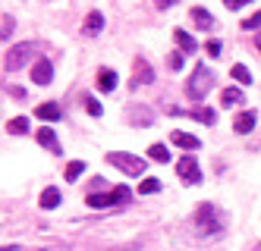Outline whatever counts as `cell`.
Wrapping results in <instances>:
<instances>
[{
  "label": "cell",
  "instance_id": "cell-9",
  "mask_svg": "<svg viewBox=\"0 0 261 251\" xmlns=\"http://www.w3.org/2000/svg\"><path fill=\"white\" fill-rule=\"evenodd\" d=\"M189 16H192V22H195V25H198L201 32H211V29L217 25V19H214V16H211L208 10H201V7H195V10H192Z\"/></svg>",
  "mask_w": 261,
  "mask_h": 251
},
{
  "label": "cell",
  "instance_id": "cell-6",
  "mask_svg": "<svg viewBox=\"0 0 261 251\" xmlns=\"http://www.w3.org/2000/svg\"><path fill=\"white\" fill-rule=\"evenodd\" d=\"M176 173L179 176L189 182V185H198L201 182V173H198V163H195V157H189V154H186V157L176 163Z\"/></svg>",
  "mask_w": 261,
  "mask_h": 251
},
{
  "label": "cell",
  "instance_id": "cell-27",
  "mask_svg": "<svg viewBox=\"0 0 261 251\" xmlns=\"http://www.w3.org/2000/svg\"><path fill=\"white\" fill-rule=\"evenodd\" d=\"M16 29V22H13V16L10 13H4V29H0V38H4V41H10V32Z\"/></svg>",
  "mask_w": 261,
  "mask_h": 251
},
{
  "label": "cell",
  "instance_id": "cell-12",
  "mask_svg": "<svg viewBox=\"0 0 261 251\" xmlns=\"http://www.w3.org/2000/svg\"><path fill=\"white\" fill-rule=\"evenodd\" d=\"M60 117H63V110H60V104H54V101H47V104H41V107H38V120L57 123Z\"/></svg>",
  "mask_w": 261,
  "mask_h": 251
},
{
  "label": "cell",
  "instance_id": "cell-25",
  "mask_svg": "<svg viewBox=\"0 0 261 251\" xmlns=\"http://www.w3.org/2000/svg\"><path fill=\"white\" fill-rule=\"evenodd\" d=\"M110 198H114V204H129V198H133V191H129L126 185H117L114 191H110Z\"/></svg>",
  "mask_w": 261,
  "mask_h": 251
},
{
  "label": "cell",
  "instance_id": "cell-1",
  "mask_svg": "<svg viewBox=\"0 0 261 251\" xmlns=\"http://www.w3.org/2000/svg\"><path fill=\"white\" fill-rule=\"evenodd\" d=\"M192 226H195V233L198 236H217L220 229H223V217H220V210L214 204H198L195 210V217H192Z\"/></svg>",
  "mask_w": 261,
  "mask_h": 251
},
{
  "label": "cell",
  "instance_id": "cell-21",
  "mask_svg": "<svg viewBox=\"0 0 261 251\" xmlns=\"http://www.w3.org/2000/svg\"><path fill=\"white\" fill-rule=\"evenodd\" d=\"M85 201H88V207H98V210H101V207H114V198H110V191H107V195H88Z\"/></svg>",
  "mask_w": 261,
  "mask_h": 251
},
{
  "label": "cell",
  "instance_id": "cell-34",
  "mask_svg": "<svg viewBox=\"0 0 261 251\" xmlns=\"http://www.w3.org/2000/svg\"><path fill=\"white\" fill-rule=\"evenodd\" d=\"M170 4H173V0H154V7H161V10H167Z\"/></svg>",
  "mask_w": 261,
  "mask_h": 251
},
{
  "label": "cell",
  "instance_id": "cell-8",
  "mask_svg": "<svg viewBox=\"0 0 261 251\" xmlns=\"http://www.w3.org/2000/svg\"><path fill=\"white\" fill-rule=\"evenodd\" d=\"M255 120H258V113H255V110H242L239 117L233 120V129H236L239 135H249V132L255 129Z\"/></svg>",
  "mask_w": 261,
  "mask_h": 251
},
{
  "label": "cell",
  "instance_id": "cell-36",
  "mask_svg": "<svg viewBox=\"0 0 261 251\" xmlns=\"http://www.w3.org/2000/svg\"><path fill=\"white\" fill-rule=\"evenodd\" d=\"M41 251H57V248H41Z\"/></svg>",
  "mask_w": 261,
  "mask_h": 251
},
{
  "label": "cell",
  "instance_id": "cell-29",
  "mask_svg": "<svg viewBox=\"0 0 261 251\" xmlns=\"http://www.w3.org/2000/svg\"><path fill=\"white\" fill-rule=\"evenodd\" d=\"M242 29L246 32H255V29H261V13H255V16H249L246 22H242Z\"/></svg>",
  "mask_w": 261,
  "mask_h": 251
},
{
  "label": "cell",
  "instance_id": "cell-15",
  "mask_svg": "<svg viewBox=\"0 0 261 251\" xmlns=\"http://www.w3.org/2000/svg\"><path fill=\"white\" fill-rule=\"evenodd\" d=\"M173 38H176V44H179V50H182V53H192V50L198 47V44H195V38H192L189 32H182V29H176V32H173Z\"/></svg>",
  "mask_w": 261,
  "mask_h": 251
},
{
  "label": "cell",
  "instance_id": "cell-16",
  "mask_svg": "<svg viewBox=\"0 0 261 251\" xmlns=\"http://www.w3.org/2000/svg\"><path fill=\"white\" fill-rule=\"evenodd\" d=\"M38 204H41L44 210H54V207H57V204H60V191H57V188H54V185H47V188L41 191V201H38Z\"/></svg>",
  "mask_w": 261,
  "mask_h": 251
},
{
  "label": "cell",
  "instance_id": "cell-11",
  "mask_svg": "<svg viewBox=\"0 0 261 251\" xmlns=\"http://www.w3.org/2000/svg\"><path fill=\"white\" fill-rule=\"evenodd\" d=\"M101 29H104V16H101L98 10H91V13L85 16V25H82V32H85V35H98Z\"/></svg>",
  "mask_w": 261,
  "mask_h": 251
},
{
  "label": "cell",
  "instance_id": "cell-2",
  "mask_svg": "<svg viewBox=\"0 0 261 251\" xmlns=\"http://www.w3.org/2000/svg\"><path fill=\"white\" fill-rule=\"evenodd\" d=\"M211 85H214V75H211V69L204 66V63H198V66L192 69V75H189V82H186V94H189L192 101H201L204 94L211 91Z\"/></svg>",
  "mask_w": 261,
  "mask_h": 251
},
{
  "label": "cell",
  "instance_id": "cell-24",
  "mask_svg": "<svg viewBox=\"0 0 261 251\" xmlns=\"http://www.w3.org/2000/svg\"><path fill=\"white\" fill-rule=\"evenodd\" d=\"M82 173H85V163H82V160H72V163L66 166V182H76Z\"/></svg>",
  "mask_w": 261,
  "mask_h": 251
},
{
  "label": "cell",
  "instance_id": "cell-33",
  "mask_svg": "<svg viewBox=\"0 0 261 251\" xmlns=\"http://www.w3.org/2000/svg\"><path fill=\"white\" fill-rule=\"evenodd\" d=\"M7 94H13V98H22V94H25V91H22V88H16V85H13V88H7Z\"/></svg>",
  "mask_w": 261,
  "mask_h": 251
},
{
  "label": "cell",
  "instance_id": "cell-20",
  "mask_svg": "<svg viewBox=\"0 0 261 251\" xmlns=\"http://www.w3.org/2000/svg\"><path fill=\"white\" fill-rule=\"evenodd\" d=\"M7 132H10V135H25V132H29V120H25V117L10 120V123H7Z\"/></svg>",
  "mask_w": 261,
  "mask_h": 251
},
{
  "label": "cell",
  "instance_id": "cell-14",
  "mask_svg": "<svg viewBox=\"0 0 261 251\" xmlns=\"http://www.w3.org/2000/svg\"><path fill=\"white\" fill-rule=\"evenodd\" d=\"M117 85H120V79H117L114 69H101V72H98V88H101V91H114Z\"/></svg>",
  "mask_w": 261,
  "mask_h": 251
},
{
  "label": "cell",
  "instance_id": "cell-5",
  "mask_svg": "<svg viewBox=\"0 0 261 251\" xmlns=\"http://www.w3.org/2000/svg\"><path fill=\"white\" fill-rule=\"evenodd\" d=\"M50 79H54V63L47 57H38L35 66H32V82L35 85H50Z\"/></svg>",
  "mask_w": 261,
  "mask_h": 251
},
{
  "label": "cell",
  "instance_id": "cell-28",
  "mask_svg": "<svg viewBox=\"0 0 261 251\" xmlns=\"http://www.w3.org/2000/svg\"><path fill=\"white\" fill-rule=\"evenodd\" d=\"M85 110L91 113V117H101V113H104V107H101L95 98H85Z\"/></svg>",
  "mask_w": 261,
  "mask_h": 251
},
{
  "label": "cell",
  "instance_id": "cell-26",
  "mask_svg": "<svg viewBox=\"0 0 261 251\" xmlns=\"http://www.w3.org/2000/svg\"><path fill=\"white\" fill-rule=\"evenodd\" d=\"M192 117H198L201 123H208V126H214V123H217V113H214L211 107H204V110H195Z\"/></svg>",
  "mask_w": 261,
  "mask_h": 251
},
{
  "label": "cell",
  "instance_id": "cell-10",
  "mask_svg": "<svg viewBox=\"0 0 261 251\" xmlns=\"http://www.w3.org/2000/svg\"><path fill=\"white\" fill-rule=\"evenodd\" d=\"M38 145H44V148L54 151V154H63V151H60V142H57V135H54L50 126H41V129H38Z\"/></svg>",
  "mask_w": 261,
  "mask_h": 251
},
{
  "label": "cell",
  "instance_id": "cell-32",
  "mask_svg": "<svg viewBox=\"0 0 261 251\" xmlns=\"http://www.w3.org/2000/svg\"><path fill=\"white\" fill-rule=\"evenodd\" d=\"M170 69H182V57L179 53H170Z\"/></svg>",
  "mask_w": 261,
  "mask_h": 251
},
{
  "label": "cell",
  "instance_id": "cell-19",
  "mask_svg": "<svg viewBox=\"0 0 261 251\" xmlns=\"http://www.w3.org/2000/svg\"><path fill=\"white\" fill-rule=\"evenodd\" d=\"M148 157L158 160V163H167V160H170V151H167V145H151V148H148Z\"/></svg>",
  "mask_w": 261,
  "mask_h": 251
},
{
  "label": "cell",
  "instance_id": "cell-3",
  "mask_svg": "<svg viewBox=\"0 0 261 251\" xmlns=\"http://www.w3.org/2000/svg\"><path fill=\"white\" fill-rule=\"evenodd\" d=\"M32 57H38V44L35 41H22V44H13L7 50V60H4V69L7 72H16V69H22Z\"/></svg>",
  "mask_w": 261,
  "mask_h": 251
},
{
  "label": "cell",
  "instance_id": "cell-22",
  "mask_svg": "<svg viewBox=\"0 0 261 251\" xmlns=\"http://www.w3.org/2000/svg\"><path fill=\"white\" fill-rule=\"evenodd\" d=\"M230 75H233V79H236L239 85H249V82H252V72H249L246 66H242V63H236V66L230 69Z\"/></svg>",
  "mask_w": 261,
  "mask_h": 251
},
{
  "label": "cell",
  "instance_id": "cell-7",
  "mask_svg": "<svg viewBox=\"0 0 261 251\" xmlns=\"http://www.w3.org/2000/svg\"><path fill=\"white\" fill-rule=\"evenodd\" d=\"M139 82L142 85H151L154 82V69L148 66V60H142V57H136V79H133V85L139 88Z\"/></svg>",
  "mask_w": 261,
  "mask_h": 251
},
{
  "label": "cell",
  "instance_id": "cell-18",
  "mask_svg": "<svg viewBox=\"0 0 261 251\" xmlns=\"http://www.w3.org/2000/svg\"><path fill=\"white\" fill-rule=\"evenodd\" d=\"M246 98H242V91L239 88H223V94H220V104L223 107H236V104H242Z\"/></svg>",
  "mask_w": 261,
  "mask_h": 251
},
{
  "label": "cell",
  "instance_id": "cell-30",
  "mask_svg": "<svg viewBox=\"0 0 261 251\" xmlns=\"http://www.w3.org/2000/svg\"><path fill=\"white\" fill-rule=\"evenodd\" d=\"M204 50H208V57H214V60H217V57H220V41H217V38H211V41L204 44Z\"/></svg>",
  "mask_w": 261,
  "mask_h": 251
},
{
  "label": "cell",
  "instance_id": "cell-31",
  "mask_svg": "<svg viewBox=\"0 0 261 251\" xmlns=\"http://www.w3.org/2000/svg\"><path fill=\"white\" fill-rule=\"evenodd\" d=\"M252 0H223V7L227 10H239V7H249Z\"/></svg>",
  "mask_w": 261,
  "mask_h": 251
},
{
  "label": "cell",
  "instance_id": "cell-4",
  "mask_svg": "<svg viewBox=\"0 0 261 251\" xmlns=\"http://www.w3.org/2000/svg\"><path fill=\"white\" fill-rule=\"evenodd\" d=\"M107 163L120 166L126 176H142V173H145V160L136 157V154H126V151H110L107 154Z\"/></svg>",
  "mask_w": 261,
  "mask_h": 251
},
{
  "label": "cell",
  "instance_id": "cell-17",
  "mask_svg": "<svg viewBox=\"0 0 261 251\" xmlns=\"http://www.w3.org/2000/svg\"><path fill=\"white\" fill-rule=\"evenodd\" d=\"M129 120H133V123H142V126H151L154 113L148 110V107H133V110H129Z\"/></svg>",
  "mask_w": 261,
  "mask_h": 251
},
{
  "label": "cell",
  "instance_id": "cell-35",
  "mask_svg": "<svg viewBox=\"0 0 261 251\" xmlns=\"http://www.w3.org/2000/svg\"><path fill=\"white\" fill-rule=\"evenodd\" d=\"M255 47H258V53H261V38H255Z\"/></svg>",
  "mask_w": 261,
  "mask_h": 251
},
{
  "label": "cell",
  "instance_id": "cell-13",
  "mask_svg": "<svg viewBox=\"0 0 261 251\" xmlns=\"http://www.w3.org/2000/svg\"><path fill=\"white\" fill-rule=\"evenodd\" d=\"M170 142H173V145H179V148H186V151H195V148L201 145V142L195 138V135H189V132H179V129L170 135Z\"/></svg>",
  "mask_w": 261,
  "mask_h": 251
},
{
  "label": "cell",
  "instance_id": "cell-23",
  "mask_svg": "<svg viewBox=\"0 0 261 251\" xmlns=\"http://www.w3.org/2000/svg\"><path fill=\"white\" fill-rule=\"evenodd\" d=\"M154 191H161V179L148 176L145 182H139V195H154Z\"/></svg>",
  "mask_w": 261,
  "mask_h": 251
}]
</instances>
